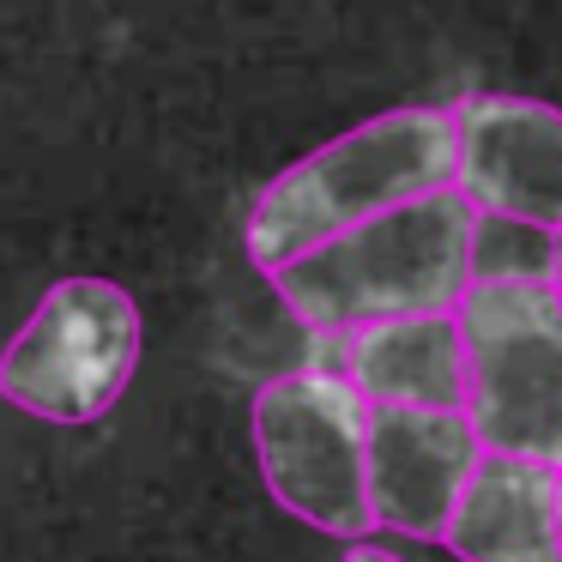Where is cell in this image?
<instances>
[{
  "label": "cell",
  "mask_w": 562,
  "mask_h": 562,
  "mask_svg": "<svg viewBox=\"0 0 562 562\" xmlns=\"http://www.w3.org/2000/svg\"><path fill=\"white\" fill-rule=\"evenodd\" d=\"M441 188H453V110L405 103L272 176L248 212V260L272 279L357 224Z\"/></svg>",
  "instance_id": "obj_1"
},
{
  "label": "cell",
  "mask_w": 562,
  "mask_h": 562,
  "mask_svg": "<svg viewBox=\"0 0 562 562\" xmlns=\"http://www.w3.org/2000/svg\"><path fill=\"white\" fill-rule=\"evenodd\" d=\"M477 284V212L453 188L345 231L339 243L272 272V291L303 327L357 333L405 315H453Z\"/></svg>",
  "instance_id": "obj_2"
},
{
  "label": "cell",
  "mask_w": 562,
  "mask_h": 562,
  "mask_svg": "<svg viewBox=\"0 0 562 562\" xmlns=\"http://www.w3.org/2000/svg\"><path fill=\"white\" fill-rule=\"evenodd\" d=\"M465 417L484 453L562 472V291L550 279H477L460 296Z\"/></svg>",
  "instance_id": "obj_3"
},
{
  "label": "cell",
  "mask_w": 562,
  "mask_h": 562,
  "mask_svg": "<svg viewBox=\"0 0 562 562\" xmlns=\"http://www.w3.org/2000/svg\"><path fill=\"white\" fill-rule=\"evenodd\" d=\"M369 412L339 369H291L255 393L260 477L284 514L333 538H369Z\"/></svg>",
  "instance_id": "obj_4"
},
{
  "label": "cell",
  "mask_w": 562,
  "mask_h": 562,
  "mask_svg": "<svg viewBox=\"0 0 562 562\" xmlns=\"http://www.w3.org/2000/svg\"><path fill=\"white\" fill-rule=\"evenodd\" d=\"M139 369V308L110 279H61L0 351V400L43 424H98Z\"/></svg>",
  "instance_id": "obj_5"
},
{
  "label": "cell",
  "mask_w": 562,
  "mask_h": 562,
  "mask_svg": "<svg viewBox=\"0 0 562 562\" xmlns=\"http://www.w3.org/2000/svg\"><path fill=\"white\" fill-rule=\"evenodd\" d=\"M453 194L496 224L562 231V110L514 91L453 103Z\"/></svg>",
  "instance_id": "obj_6"
},
{
  "label": "cell",
  "mask_w": 562,
  "mask_h": 562,
  "mask_svg": "<svg viewBox=\"0 0 562 562\" xmlns=\"http://www.w3.org/2000/svg\"><path fill=\"white\" fill-rule=\"evenodd\" d=\"M477 465H484V441L465 412H436V405L369 412V508L387 532L436 544Z\"/></svg>",
  "instance_id": "obj_7"
},
{
  "label": "cell",
  "mask_w": 562,
  "mask_h": 562,
  "mask_svg": "<svg viewBox=\"0 0 562 562\" xmlns=\"http://www.w3.org/2000/svg\"><path fill=\"white\" fill-rule=\"evenodd\" d=\"M441 544L460 562H562L557 465L484 453V465L453 502Z\"/></svg>",
  "instance_id": "obj_8"
},
{
  "label": "cell",
  "mask_w": 562,
  "mask_h": 562,
  "mask_svg": "<svg viewBox=\"0 0 562 562\" xmlns=\"http://www.w3.org/2000/svg\"><path fill=\"white\" fill-rule=\"evenodd\" d=\"M345 369L369 405H436L465 412L460 315H405L345 333Z\"/></svg>",
  "instance_id": "obj_9"
},
{
  "label": "cell",
  "mask_w": 562,
  "mask_h": 562,
  "mask_svg": "<svg viewBox=\"0 0 562 562\" xmlns=\"http://www.w3.org/2000/svg\"><path fill=\"white\" fill-rule=\"evenodd\" d=\"M339 562H405V557H393V550H381V544H351Z\"/></svg>",
  "instance_id": "obj_10"
},
{
  "label": "cell",
  "mask_w": 562,
  "mask_h": 562,
  "mask_svg": "<svg viewBox=\"0 0 562 562\" xmlns=\"http://www.w3.org/2000/svg\"><path fill=\"white\" fill-rule=\"evenodd\" d=\"M550 284H557V291H562V231L550 236Z\"/></svg>",
  "instance_id": "obj_11"
},
{
  "label": "cell",
  "mask_w": 562,
  "mask_h": 562,
  "mask_svg": "<svg viewBox=\"0 0 562 562\" xmlns=\"http://www.w3.org/2000/svg\"><path fill=\"white\" fill-rule=\"evenodd\" d=\"M557 526H562V472H557Z\"/></svg>",
  "instance_id": "obj_12"
}]
</instances>
